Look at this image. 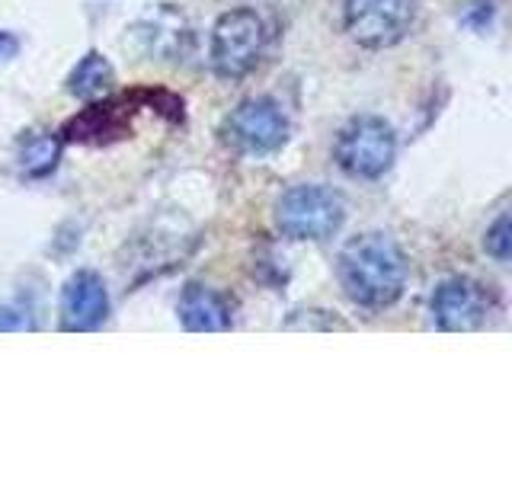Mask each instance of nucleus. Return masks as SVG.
I'll return each instance as SVG.
<instances>
[{"label": "nucleus", "mask_w": 512, "mask_h": 480, "mask_svg": "<svg viewBox=\"0 0 512 480\" xmlns=\"http://www.w3.org/2000/svg\"><path fill=\"white\" fill-rule=\"evenodd\" d=\"M484 250H487V256H493V260L503 263V266L512 260V224H509V215L506 212L487 228V234H484Z\"/></svg>", "instance_id": "obj_14"}, {"label": "nucleus", "mask_w": 512, "mask_h": 480, "mask_svg": "<svg viewBox=\"0 0 512 480\" xmlns=\"http://www.w3.org/2000/svg\"><path fill=\"white\" fill-rule=\"evenodd\" d=\"M266 52V23L250 7H234L221 13L212 26L208 61L221 80H244Z\"/></svg>", "instance_id": "obj_3"}, {"label": "nucleus", "mask_w": 512, "mask_h": 480, "mask_svg": "<svg viewBox=\"0 0 512 480\" xmlns=\"http://www.w3.org/2000/svg\"><path fill=\"white\" fill-rule=\"evenodd\" d=\"M16 55H20V39H16L13 32L0 29V61H10Z\"/></svg>", "instance_id": "obj_17"}, {"label": "nucleus", "mask_w": 512, "mask_h": 480, "mask_svg": "<svg viewBox=\"0 0 512 480\" xmlns=\"http://www.w3.org/2000/svg\"><path fill=\"white\" fill-rule=\"evenodd\" d=\"M61 330L90 333L109 317V292L100 272L77 269L61 288Z\"/></svg>", "instance_id": "obj_9"}, {"label": "nucleus", "mask_w": 512, "mask_h": 480, "mask_svg": "<svg viewBox=\"0 0 512 480\" xmlns=\"http://www.w3.org/2000/svg\"><path fill=\"white\" fill-rule=\"evenodd\" d=\"M336 279L359 308H391L407 288V256L391 234L365 231L343 244L336 256Z\"/></svg>", "instance_id": "obj_1"}, {"label": "nucleus", "mask_w": 512, "mask_h": 480, "mask_svg": "<svg viewBox=\"0 0 512 480\" xmlns=\"http://www.w3.org/2000/svg\"><path fill=\"white\" fill-rule=\"evenodd\" d=\"M112 80H116V71H112L109 58L100 52H87L71 68L64 87H68V93L77 96V100H100V96L109 93Z\"/></svg>", "instance_id": "obj_12"}, {"label": "nucleus", "mask_w": 512, "mask_h": 480, "mask_svg": "<svg viewBox=\"0 0 512 480\" xmlns=\"http://www.w3.org/2000/svg\"><path fill=\"white\" fill-rule=\"evenodd\" d=\"M333 157L352 180H381L397 157V135L378 116H356L336 135Z\"/></svg>", "instance_id": "obj_5"}, {"label": "nucleus", "mask_w": 512, "mask_h": 480, "mask_svg": "<svg viewBox=\"0 0 512 480\" xmlns=\"http://www.w3.org/2000/svg\"><path fill=\"white\" fill-rule=\"evenodd\" d=\"M61 160V138H55L52 132H29L16 144V164H20V173L29 176V180H39V176H48Z\"/></svg>", "instance_id": "obj_13"}, {"label": "nucleus", "mask_w": 512, "mask_h": 480, "mask_svg": "<svg viewBox=\"0 0 512 480\" xmlns=\"http://www.w3.org/2000/svg\"><path fill=\"white\" fill-rule=\"evenodd\" d=\"M413 0H343V26L349 39L381 52L407 39L413 29Z\"/></svg>", "instance_id": "obj_7"}, {"label": "nucleus", "mask_w": 512, "mask_h": 480, "mask_svg": "<svg viewBox=\"0 0 512 480\" xmlns=\"http://www.w3.org/2000/svg\"><path fill=\"white\" fill-rule=\"evenodd\" d=\"M221 135L234 151L263 157L285 148L288 135H292V122H288L285 109L276 100H269V96H250V100H244L224 119Z\"/></svg>", "instance_id": "obj_6"}, {"label": "nucleus", "mask_w": 512, "mask_h": 480, "mask_svg": "<svg viewBox=\"0 0 512 480\" xmlns=\"http://www.w3.org/2000/svg\"><path fill=\"white\" fill-rule=\"evenodd\" d=\"M180 324L189 333H224L231 330V304L221 292L202 282H189L176 304Z\"/></svg>", "instance_id": "obj_10"}, {"label": "nucleus", "mask_w": 512, "mask_h": 480, "mask_svg": "<svg viewBox=\"0 0 512 480\" xmlns=\"http://www.w3.org/2000/svg\"><path fill=\"white\" fill-rule=\"evenodd\" d=\"M343 221V196L317 183L292 186L276 202V228L288 240H327L343 228Z\"/></svg>", "instance_id": "obj_4"}, {"label": "nucleus", "mask_w": 512, "mask_h": 480, "mask_svg": "<svg viewBox=\"0 0 512 480\" xmlns=\"http://www.w3.org/2000/svg\"><path fill=\"white\" fill-rule=\"evenodd\" d=\"M493 16H496L493 0H474V4H468V10H464L461 23H464V26H471L474 32H484V29H490Z\"/></svg>", "instance_id": "obj_16"}, {"label": "nucleus", "mask_w": 512, "mask_h": 480, "mask_svg": "<svg viewBox=\"0 0 512 480\" xmlns=\"http://www.w3.org/2000/svg\"><path fill=\"white\" fill-rule=\"evenodd\" d=\"M10 330H36V317L29 314L26 304L0 301V333H10Z\"/></svg>", "instance_id": "obj_15"}, {"label": "nucleus", "mask_w": 512, "mask_h": 480, "mask_svg": "<svg viewBox=\"0 0 512 480\" xmlns=\"http://www.w3.org/2000/svg\"><path fill=\"white\" fill-rule=\"evenodd\" d=\"M436 327L445 333H471L487 324L493 314V292L477 279L452 276L436 285L429 301Z\"/></svg>", "instance_id": "obj_8"}, {"label": "nucleus", "mask_w": 512, "mask_h": 480, "mask_svg": "<svg viewBox=\"0 0 512 480\" xmlns=\"http://www.w3.org/2000/svg\"><path fill=\"white\" fill-rule=\"evenodd\" d=\"M141 109L170 112L173 122H183V100L167 90H135L122 93L116 100H103L87 106L80 116L68 119L64 125V141L77 144H109L125 135H132V119Z\"/></svg>", "instance_id": "obj_2"}, {"label": "nucleus", "mask_w": 512, "mask_h": 480, "mask_svg": "<svg viewBox=\"0 0 512 480\" xmlns=\"http://www.w3.org/2000/svg\"><path fill=\"white\" fill-rule=\"evenodd\" d=\"M132 36L141 42V55L176 58V52H183V42L189 39V26L183 13L164 4L157 13L144 16L138 26H132Z\"/></svg>", "instance_id": "obj_11"}]
</instances>
